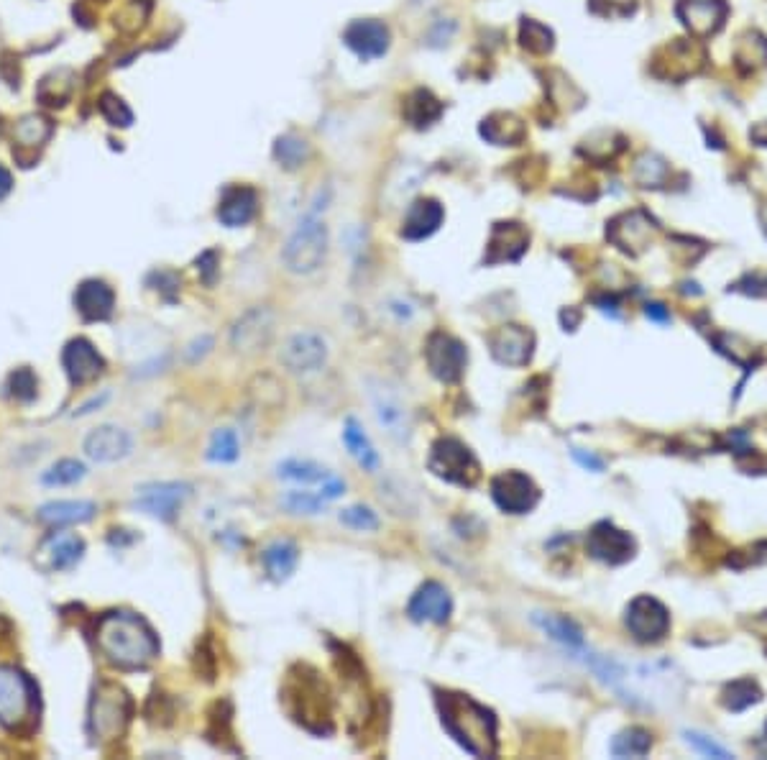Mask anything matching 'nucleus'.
Instances as JSON below:
<instances>
[{
	"label": "nucleus",
	"instance_id": "nucleus-6",
	"mask_svg": "<svg viewBox=\"0 0 767 760\" xmlns=\"http://www.w3.org/2000/svg\"><path fill=\"white\" fill-rule=\"evenodd\" d=\"M325 254H328V228L318 218V208L307 213L289 236L284 246V264L289 272L312 274L318 267H323Z\"/></svg>",
	"mask_w": 767,
	"mask_h": 760
},
{
	"label": "nucleus",
	"instance_id": "nucleus-37",
	"mask_svg": "<svg viewBox=\"0 0 767 760\" xmlns=\"http://www.w3.org/2000/svg\"><path fill=\"white\" fill-rule=\"evenodd\" d=\"M762 699V691L757 689L755 681H734V684H729L727 689H724V694H721V704L727 709H732V712H744L747 707H752V704H757Z\"/></svg>",
	"mask_w": 767,
	"mask_h": 760
},
{
	"label": "nucleus",
	"instance_id": "nucleus-17",
	"mask_svg": "<svg viewBox=\"0 0 767 760\" xmlns=\"http://www.w3.org/2000/svg\"><path fill=\"white\" fill-rule=\"evenodd\" d=\"M389 29L387 24H381L376 18H361L348 24L343 31V41L356 57L361 59H379L389 52Z\"/></svg>",
	"mask_w": 767,
	"mask_h": 760
},
{
	"label": "nucleus",
	"instance_id": "nucleus-22",
	"mask_svg": "<svg viewBox=\"0 0 767 760\" xmlns=\"http://www.w3.org/2000/svg\"><path fill=\"white\" fill-rule=\"evenodd\" d=\"M274 333V318L266 308H256L243 315L233 328V346L238 351H259L264 349Z\"/></svg>",
	"mask_w": 767,
	"mask_h": 760
},
{
	"label": "nucleus",
	"instance_id": "nucleus-36",
	"mask_svg": "<svg viewBox=\"0 0 767 760\" xmlns=\"http://www.w3.org/2000/svg\"><path fill=\"white\" fill-rule=\"evenodd\" d=\"M652 735L642 727H627L612 740V755L617 758H642L650 753Z\"/></svg>",
	"mask_w": 767,
	"mask_h": 760
},
{
	"label": "nucleus",
	"instance_id": "nucleus-18",
	"mask_svg": "<svg viewBox=\"0 0 767 760\" xmlns=\"http://www.w3.org/2000/svg\"><path fill=\"white\" fill-rule=\"evenodd\" d=\"M62 366L72 384H87L105 372V359L87 338H72L62 351Z\"/></svg>",
	"mask_w": 767,
	"mask_h": 760
},
{
	"label": "nucleus",
	"instance_id": "nucleus-26",
	"mask_svg": "<svg viewBox=\"0 0 767 760\" xmlns=\"http://www.w3.org/2000/svg\"><path fill=\"white\" fill-rule=\"evenodd\" d=\"M98 507L95 502L87 499H59V502H49L39 510L41 523L52 525V528H64V525H77L93 520Z\"/></svg>",
	"mask_w": 767,
	"mask_h": 760
},
{
	"label": "nucleus",
	"instance_id": "nucleus-48",
	"mask_svg": "<svg viewBox=\"0 0 767 760\" xmlns=\"http://www.w3.org/2000/svg\"><path fill=\"white\" fill-rule=\"evenodd\" d=\"M213 262H215V251H208V254L197 259V269H202V274H205V282H213V272H215Z\"/></svg>",
	"mask_w": 767,
	"mask_h": 760
},
{
	"label": "nucleus",
	"instance_id": "nucleus-25",
	"mask_svg": "<svg viewBox=\"0 0 767 760\" xmlns=\"http://www.w3.org/2000/svg\"><path fill=\"white\" fill-rule=\"evenodd\" d=\"M724 11L727 8L721 0H681L678 3V16L698 36H706L719 29Z\"/></svg>",
	"mask_w": 767,
	"mask_h": 760
},
{
	"label": "nucleus",
	"instance_id": "nucleus-23",
	"mask_svg": "<svg viewBox=\"0 0 767 760\" xmlns=\"http://www.w3.org/2000/svg\"><path fill=\"white\" fill-rule=\"evenodd\" d=\"M527 244H530V236L520 223H499L491 233L486 264L517 262L527 251Z\"/></svg>",
	"mask_w": 767,
	"mask_h": 760
},
{
	"label": "nucleus",
	"instance_id": "nucleus-24",
	"mask_svg": "<svg viewBox=\"0 0 767 760\" xmlns=\"http://www.w3.org/2000/svg\"><path fill=\"white\" fill-rule=\"evenodd\" d=\"M75 305L85 320H108L116 308V292L100 279H87L77 287Z\"/></svg>",
	"mask_w": 767,
	"mask_h": 760
},
{
	"label": "nucleus",
	"instance_id": "nucleus-42",
	"mask_svg": "<svg viewBox=\"0 0 767 760\" xmlns=\"http://www.w3.org/2000/svg\"><path fill=\"white\" fill-rule=\"evenodd\" d=\"M325 502L328 499L323 494H312V492H289L287 497L282 499V505L287 507L289 512H297V515H318L323 512Z\"/></svg>",
	"mask_w": 767,
	"mask_h": 760
},
{
	"label": "nucleus",
	"instance_id": "nucleus-11",
	"mask_svg": "<svg viewBox=\"0 0 767 760\" xmlns=\"http://www.w3.org/2000/svg\"><path fill=\"white\" fill-rule=\"evenodd\" d=\"M369 392L376 420H379L381 428L387 430V436L397 443L410 441L412 423L410 412H407V405H404L402 397H399L387 382H371Z\"/></svg>",
	"mask_w": 767,
	"mask_h": 760
},
{
	"label": "nucleus",
	"instance_id": "nucleus-43",
	"mask_svg": "<svg viewBox=\"0 0 767 760\" xmlns=\"http://www.w3.org/2000/svg\"><path fill=\"white\" fill-rule=\"evenodd\" d=\"M665 175H668V167H665L663 159L655 157V154H645V157L637 162L635 177L642 187H658L660 182L665 180Z\"/></svg>",
	"mask_w": 767,
	"mask_h": 760
},
{
	"label": "nucleus",
	"instance_id": "nucleus-28",
	"mask_svg": "<svg viewBox=\"0 0 767 760\" xmlns=\"http://www.w3.org/2000/svg\"><path fill=\"white\" fill-rule=\"evenodd\" d=\"M261 561H264V569L266 574H269V579L282 584V581H287L289 576L297 571V563H300V548L287 538L274 540V543H269V546L264 548Z\"/></svg>",
	"mask_w": 767,
	"mask_h": 760
},
{
	"label": "nucleus",
	"instance_id": "nucleus-9",
	"mask_svg": "<svg viewBox=\"0 0 767 760\" xmlns=\"http://www.w3.org/2000/svg\"><path fill=\"white\" fill-rule=\"evenodd\" d=\"M427 369L438 382L456 384L461 382L468 366V351L456 336L435 331L425 343Z\"/></svg>",
	"mask_w": 767,
	"mask_h": 760
},
{
	"label": "nucleus",
	"instance_id": "nucleus-34",
	"mask_svg": "<svg viewBox=\"0 0 767 760\" xmlns=\"http://www.w3.org/2000/svg\"><path fill=\"white\" fill-rule=\"evenodd\" d=\"M440 113H443V105H440V100L435 98L430 90H415V93L407 98V105H404V116L417 128L430 126L433 121H438Z\"/></svg>",
	"mask_w": 767,
	"mask_h": 760
},
{
	"label": "nucleus",
	"instance_id": "nucleus-4",
	"mask_svg": "<svg viewBox=\"0 0 767 760\" xmlns=\"http://www.w3.org/2000/svg\"><path fill=\"white\" fill-rule=\"evenodd\" d=\"M133 702L128 697V691L123 686L113 684V681H103L95 686L93 699H90V709H87V732L95 743H116L126 732L128 722H131Z\"/></svg>",
	"mask_w": 767,
	"mask_h": 760
},
{
	"label": "nucleus",
	"instance_id": "nucleus-41",
	"mask_svg": "<svg viewBox=\"0 0 767 760\" xmlns=\"http://www.w3.org/2000/svg\"><path fill=\"white\" fill-rule=\"evenodd\" d=\"M338 520H341L346 528L361 530V533L379 530V517H376V512L371 510V507H364V505H353L348 507V510H341Z\"/></svg>",
	"mask_w": 767,
	"mask_h": 760
},
{
	"label": "nucleus",
	"instance_id": "nucleus-7",
	"mask_svg": "<svg viewBox=\"0 0 767 760\" xmlns=\"http://www.w3.org/2000/svg\"><path fill=\"white\" fill-rule=\"evenodd\" d=\"M427 469L443 482L463 489L476 487V482L481 479V464L476 453L453 436H443L433 443L430 456H427Z\"/></svg>",
	"mask_w": 767,
	"mask_h": 760
},
{
	"label": "nucleus",
	"instance_id": "nucleus-3",
	"mask_svg": "<svg viewBox=\"0 0 767 760\" xmlns=\"http://www.w3.org/2000/svg\"><path fill=\"white\" fill-rule=\"evenodd\" d=\"M282 699L287 712L292 714V720L300 722L305 730L315 732V735H328L333 730L328 689H325V684L312 668L300 666L297 676L289 673Z\"/></svg>",
	"mask_w": 767,
	"mask_h": 760
},
{
	"label": "nucleus",
	"instance_id": "nucleus-14",
	"mask_svg": "<svg viewBox=\"0 0 767 760\" xmlns=\"http://www.w3.org/2000/svg\"><path fill=\"white\" fill-rule=\"evenodd\" d=\"M328 361V343L323 336L312 331L295 333L284 343L282 349V364L287 366L289 372L295 374H312L320 372Z\"/></svg>",
	"mask_w": 767,
	"mask_h": 760
},
{
	"label": "nucleus",
	"instance_id": "nucleus-40",
	"mask_svg": "<svg viewBox=\"0 0 767 760\" xmlns=\"http://www.w3.org/2000/svg\"><path fill=\"white\" fill-rule=\"evenodd\" d=\"M6 389L13 400L31 402L36 397V389H39V379H36V374L31 372L29 366H21V369H16V372L8 377Z\"/></svg>",
	"mask_w": 767,
	"mask_h": 760
},
{
	"label": "nucleus",
	"instance_id": "nucleus-20",
	"mask_svg": "<svg viewBox=\"0 0 767 760\" xmlns=\"http://www.w3.org/2000/svg\"><path fill=\"white\" fill-rule=\"evenodd\" d=\"M131 448V436L118 425H100L85 438L87 459H93L95 464H113V461L126 459Z\"/></svg>",
	"mask_w": 767,
	"mask_h": 760
},
{
	"label": "nucleus",
	"instance_id": "nucleus-27",
	"mask_svg": "<svg viewBox=\"0 0 767 760\" xmlns=\"http://www.w3.org/2000/svg\"><path fill=\"white\" fill-rule=\"evenodd\" d=\"M256 192L251 187H233L223 195L218 208V221L228 228L246 226L256 215Z\"/></svg>",
	"mask_w": 767,
	"mask_h": 760
},
{
	"label": "nucleus",
	"instance_id": "nucleus-15",
	"mask_svg": "<svg viewBox=\"0 0 767 760\" xmlns=\"http://www.w3.org/2000/svg\"><path fill=\"white\" fill-rule=\"evenodd\" d=\"M192 489L182 482H162V484H146L136 494V510L144 515L156 517V520H172L179 512V507L190 499Z\"/></svg>",
	"mask_w": 767,
	"mask_h": 760
},
{
	"label": "nucleus",
	"instance_id": "nucleus-16",
	"mask_svg": "<svg viewBox=\"0 0 767 760\" xmlns=\"http://www.w3.org/2000/svg\"><path fill=\"white\" fill-rule=\"evenodd\" d=\"M489 349L502 366H525L532 359L535 336L522 325H502L489 336Z\"/></svg>",
	"mask_w": 767,
	"mask_h": 760
},
{
	"label": "nucleus",
	"instance_id": "nucleus-5",
	"mask_svg": "<svg viewBox=\"0 0 767 760\" xmlns=\"http://www.w3.org/2000/svg\"><path fill=\"white\" fill-rule=\"evenodd\" d=\"M39 691L34 681L16 666H0V725L26 732L36 725Z\"/></svg>",
	"mask_w": 767,
	"mask_h": 760
},
{
	"label": "nucleus",
	"instance_id": "nucleus-12",
	"mask_svg": "<svg viewBox=\"0 0 767 760\" xmlns=\"http://www.w3.org/2000/svg\"><path fill=\"white\" fill-rule=\"evenodd\" d=\"M586 548H589L591 558L606 563V566H622V563L635 558V538L609 520H601L591 528L589 538H586Z\"/></svg>",
	"mask_w": 767,
	"mask_h": 760
},
{
	"label": "nucleus",
	"instance_id": "nucleus-39",
	"mask_svg": "<svg viewBox=\"0 0 767 760\" xmlns=\"http://www.w3.org/2000/svg\"><path fill=\"white\" fill-rule=\"evenodd\" d=\"M85 474L87 469L80 464V461L62 459L44 471L41 482L47 484V487H70V484H77L80 479H85Z\"/></svg>",
	"mask_w": 767,
	"mask_h": 760
},
{
	"label": "nucleus",
	"instance_id": "nucleus-32",
	"mask_svg": "<svg viewBox=\"0 0 767 760\" xmlns=\"http://www.w3.org/2000/svg\"><path fill=\"white\" fill-rule=\"evenodd\" d=\"M627 221L632 228H627V223H624L622 218H617V221L612 223L609 236H612V241L619 246V249L635 251V246H642L647 238H650L652 221L645 213H627Z\"/></svg>",
	"mask_w": 767,
	"mask_h": 760
},
{
	"label": "nucleus",
	"instance_id": "nucleus-19",
	"mask_svg": "<svg viewBox=\"0 0 767 760\" xmlns=\"http://www.w3.org/2000/svg\"><path fill=\"white\" fill-rule=\"evenodd\" d=\"M85 556V540L75 533H52L39 548V566L44 571H70Z\"/></svg>",
	"mask_w": 767,
	"mask_h": 760
},
{
	"label": "nucleus",
	"instance_id": "nucleus-10",
	"mask_svg": "<svg viewBox=\"0 0 767 760\" xmlns=\"http://www.w3.org/2000/svg\"><path fill=\"white\" fill-rule=\"evenodd\" d=\"M491 499L507 515H527L540 502V489L522 471H502L491 479Z\"/></svg>",
	"mask_w": 767,
	"mask_h": 760
},
{
	"label": "nucleus",
	"instance_id": "nucleus-45",
	"mask_svg": "<svg viewBox=\"0 0 767 760\" xmlns=\"http://www.w3.org/2000/svg\"><path fill=\"white\" fill-rule=\"evenodd\" d=\"M683 737H686V743L691 745L696 753L706 755V758H721V760H727L732 758V753H729L724 745H719L716 740H711L709 735H704V732H696V730H688L683 732Z\"/></svg>",
	"mask_w": 767,
	"mask_h": 760
},
{
	"label": "nucleus",
	"instance_id": "nucleus-46",
	"mask_svg": "<svg viewBox=\"0 0 767 760\" xmlns=\"http://www.w3.org/2000/svg\"><path fill=\"white\" fill-rule=\"evenodd\" d=\"M573 459L578 461V464L583 466V469H589V471H604V461L599 459V456H594V453H586L581 451V448H573Z\"/></svg>",
	"mask_w": 767,
	"mask_h": 760
},
{
	"label": "nucleus",
	"instance_id": "nucleus-49",
	"mask_svg": "<svg viewBox=\"0 0 767 760\" xmlns=\"http://www.w3.org/2000/svg\"><path fill=\"white\" fill-rule=\"evenodd\" d=\"M8 190H11V177H8V172L0 169V198H3Z\"/></svg>",
	"mask_w": 767,
	"mask_h": 760
},
{
	"label": "nucleus",
	"instance_id": "nucleus-44",
	"mask_svg": "<svg viewBox=\"0 0 767 760\" xmlns=\"http://www.w3.org/2000/svg\"><path fill=\"white\" fill-rule=\"evenodd\" d=\"M522 44L532 49V52L545 54L553 49V34L543 24H537V21H525L522 24Z\"/></svg>",
	"mask_w": 767,
	"mask_h": 760
},
{
	"label": "nucleus",
	"instance_id": "nucleus-30",
	"mask_svg": "<svg viewBox=\"0 0 767 760\" xmlns=\"http://www.w3.org/2000/svg\"><path fill=\"white\" fill-rule=\"evenodd\" d=\"M343 443H346L348 453L356 459V464L361 466V469L364 471L379 469L381 464L379 453H376L374 443H371V438L366 436L364 428L358 425L356 418H348L346 425H343Z\"/></svg>",
	"mask_w": 767,
	"mask_h": 760
},
{
	"label": "nucleus",
	"instance_id": "nucleus-47",
	"mask_svg": "<svg viewBox=\"0 0 767 760\" xmlns=\"http://www.w3.org/2000/svg\"><path fill=\"white\" fill-rule=\"evenodd\" d=\"M645 315L650 320H655V323H670V313L663 302H647Z\"/></svg>",
	"mask_w": 767,
	"mask_h": 760
},
{
	"label": "nucleus",
	"instance_id": "nucleus-2",
	"mask_svg": "<svg viewBox=\"0 0 767 760\" xmlns=\"http://www.w3.org/2000/svg\"><path fill=\"white\" fill-rule=\"evenodd\" d=\"M440 722L468 755L473 758H494L499 748L496 714L461 691H435Z\"/></svg>",
	"mask_w": 767,
	"mask_h": 760
},
{
	"label": "nucleus",
	"instance_id": "nucleus-13",
	"mask_svg": "<svg viewBox=\"0 0 767 760\" xmlns=\"http://www.w3.org/2000/svg\"><path fill=\"white\" fill-rule=\"evenodd\" d=\"M453 615V597L440 581H425L407 604V617L417 625H445Z\"/></svg>",
	"mask_w": 767,
	"mask_h": 760
},
{
	"label": "nucleus",
	"instance_id": "nucleus-31",
	"mask_svg": "<svg viewBox=\"0 0 767 760\" xmlns=\"http://www.w3.org/2000/svg\"><path fill=\"white\" fill-rule=\"evenodd\" d=\"M481 136L496 146H514L525 139V126L512 113H494L481 123Z\"/></svg>",
	"mask_w": 767,
	"mask_h": 760
},
{
	"label": "nucleus",
	"instance_id": "nucleus-35",
	"mask_svg": "<svg viewBox=\"0 0 767 760\" xmlns=\"http://www.w3.org/2000/svg\"><path fill=\"white\" fill-rule=\"evenodd\" d=\"M274 159L282 169L295 172V169L305 167L307 159H310V144L297 134L279 136L277 144H274Z\"/></svg>",
	"mask_w": 767,
	"mask_h": 760
},
{
	"label": "nucleus",
	"instance_id": "nucleus-21",
	"mask_svg": "<svg viewBox=\"0 0 767 760\" xmlns=\"http://www.w3.org/2000/svg\"><path fill=\"white\" fill-rule=\"evenodd\" d=\"M445 210L438 200L420 198L410 205L402 221V238L407 241H425L443 226Z\"/></svg>",
	"mask_w": 767,
	"mask_h": 760
},
{
	"label": "nucleus",
	"instance_id": "nucleus-29",
	"mask_svg": "<svg viewBox=\"0 0 767 760\" xmlns=\"http://www.w3.org/2000/svg\"><path fill=\"white\" fill-rule=\"evenodd\" d=\"M532 620H535V625L540 627V630H543L548 638H553L555 643H560L566 650H571V653L586 648V643H583L581 627H578L573 620H568V617L535 612V617H532Z\"/></svg>",
	"mask_w": 767,
	"mask_h": 760
},
{
	"label": "nucleus",
	"instance_id": "nucleus-38",
	"mask_svg": "<svg viewBox=\"0 0 767 760\" xmlns=\"http://www.w3.org/2000/svg\"><path fill=\"white\" fill-rule=\"evenodd\" d=\"M238 451H241V446H238L236 430H215L208 446V459L213 461V464H231V461L238 459Z\"/></svg>",
	"mask_w": 767,
	"mask_h": 760
},
{
	"label": "nucleus",
	"instance_id": "nucleus-8",
	"mask_svg": "<svg viewBox=\"0 0 767 760\" xmlns=\"http://www.w3.org/2000/svg\"><path fill=\"white\" fill-rule=\"evenodd\" d=\"M624 627L642 645H655L670 633V612L660 599L642 594L629 602L624 612Z\"/></svg>",
	"mask_w": 767,
	"mask_h": 760
},
{
	"label": "nucleus",
	"instance_id": "nucleus-1",
	"mask_svg": "<svg viewBox=\"0 0 767 760\" xmlns=\"http://www.w3.org/2000/svg\"><path fill=\"white\" fill-rule=\"evenodd\" d=\"M95 645L105 661L126 671L146 668L159 656V638L136 612H105L95 627Z\"/></svg>",
	"mask_w": 767,
	"mask_h": 760
},
{
	"label": "nucleus",
	"instance_id": "nucleus-33",
	"mask_svg": "<svg viewBox=\"0 0 767 760\" xmlns=\"http://www.w3.org/2000/svg\"><path fill=\"white\" fill-rule=\"evenodd\" d=\"M277 474L287 482H300V484H318L320 489L333 479V471H328L325 466L315 464L310 459H287L277 466Z\"/></svg>",
	"mask_w": 767,
	"mask_h": 760
}]
</instances>
